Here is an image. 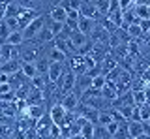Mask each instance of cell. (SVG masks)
Instances as JSON below:
<instances>
[{
  "mask_svg": "<svg viewBox=\"0 0 150 139\" xmlns=\"http://www.w3.org/2000/svg\"><path fill=\"white\" fill-rule=\"evenodd\" d=\"M19 51H21L23 62H36V60L43 55V45H40V43H36L34 40H30V41H23V43L19 45Z\"/></svg>",
  "mask_w": 150,
  "mask_h": 139,
  "instance_id": "cell-1",
  "label": "cell"
},
{
  "mask_svg": "<svg viewBox=\"0 0 150 139\" xmlns=\"http://www.w3.org/2000/svg\"><path fill=\"white\" fill-rule=\"evenodd\" d=\"M66 66H68L69 72H73L75 75H81V73L86 72V58L81 53H73L66 58Z\"/></svg>",
  "mask_w": 150,
  "mask_h": 139,
  "instance_id": "cell-2",
  "label": "cell"
},
{
  "mask_svg": "<svg viewBox=\"0 0 150 139\" xmlns=\"http://www.w3.org/2000/svg\"><path fill=\"white\" fill-rule=\"evenodd\" d=\"M43 26H45V17H43V15L36 17V19L32 21L30 25L25 26V28L21 30V32H23V40H25V41L34 40V38H36V34H38V32H40L41 28H43Z\"/></svg>",
  "mask_w": 150,
  "mask_h": 139,
  "instance_id": "cell-3",
  "label": "cell"
},
{
  "mask_svg": "<svg viewBox=\"0 0 150 139\" xmlns=\"http://www.w3.org/2000/svg\"><path fill=\"white\" fill-rule=\"evenodd\" d=\"M43 57L49 58V62H66L68 55L62 53L56 45H53V41H49V43L43 45Z\"/></svg>",
  "mask_w": 150,
  "mask_h": 139,
  "instance_id": "cell-4",
  "label": "cell"
},
{
  "mask_svg": "<svg viewBox=\"0 0 150 139\" xmlns=\"http://www.w3.org/2000/svg\"><path fill=\"white\" fill-rule=\"evenodd\" d=\"M79 15L88 17V19H92V21H100L101 19L100 11L96 10V6L92 4V0H83V2H81V8H79Z\"/></svg>",
  "mask_w": 150,
  "mask_h": 139,
  "instance_id": "cell-5",
  "label": "cell"
},
{
  "mask_svg": "<svg viewBox=\"0 0 150 139\" xmlns=\"http://www.w3.org/2000/svg\"><path fill=\"white\" fill-rule=\"evenodd\" d=\"M41 13L38 10H28V8H23L21 13L17 15V21H19V30H23L25 26H28L32 21L36 19V17H40Z\"/></svg>",
  "mask_w": 150,
  "mask_h": 139,
  "instance_id": "cell-6",
  "label": "cell"
},
{
  "mask_svg": "<svg viewBox=\"0 0 150 139\" xmlns=\"http://www.w3.org/2000/svg\"><path fill=\"white\" fill-rule=\"evenodd\" d=\"M66 113H68V111L64 109V105L60 104V101H56V104L51 105L49 115H51V120H53V124H58V126H62V122H64V118H66Z\"/></svg>",
  "mask_w": 150,
  "mask_h": 139,
  "instance_id": "cell-7",
  "label": "cell"
},
{
  "mask_svg": "<svg viewBox=\"0 0 150 139\" xmlns=\"http://www.w3.org/2000/svg\"><path fill=\"white\" fill-rule=\"evenodd\" d=\"M66 68H68V66H66V62H51L49 72H47V75H49V81H51V83H56L60 77L64 75Z\"/></svg>",
  "mask_w": 150,
  "mask_h": 139,
  "instance_id": "cell-8",
  "label": "cell"
},
{
  "mask_svg": "<svg viewBox=\"0 0 150 139\" xmlns=\"http://www.w3.org/2000/svg\"><path fill=\"white\" fill-rule=\"evenodd\" d=\"M60 104L64 105V109L68 111V113H73V111L79 107V104H81V98H79V96L75 94L73 90H71V92H69V94H66V96H64Z\"/></svg>",
  "mask_w": 150,
  "mask_h": 139,
  "instance_id": "cell-9",
  "label": "cell"
},
{
  "mask_svg": "<svg viewBox=\"0 0 150 139\" xmlns=\"http://www.w3.org/2000/svg\"><path fill=\"white\" fill-rule=\"evenodd\" d=\"M128 126H129V137H131V139H137L139 135H143V133L146 132L143 120H129Z\"/></svg>",
  "mask_w": 150,
  "mask_h": 139,
  "instance_id": "cell-10",
  "label": "cell"
},
{
  "mask_svg": "<svg viewBox=\"0 0 150 139\" xmlns=\"http://www.w3.org/2000/svg\"><path fill=\"white\" fill-rule=\"evenodd\" d=\"M21 66H23V60H6V62L0 66V72H4V73H17V72H21Z\"/></svg>",
  "mask_w": 150,
  "mask_h": 139,
  "instance_id": "cell-11",
  "label": "cell"
},
{
  "mask_svg": "<svg viewBox=\"0 0 150 139\" xmlns=\"http://www.w3.org/2000/svg\"><path fill=\"white\" fill-rule=\"evenodd\" d=\"M53 40H54V34L47 28V26H43V28L36 34V38H34V41L40 43V45H45V43H49V41H53Z\"/></svg>",
  "mask_w": 150,
  "mask_h": 139,
  "instance_id": "cell-12",
  "label": "cell"
},
{
  "mask_svg": "<svg viewBox=\"0 0 150 139\" xmlns=\"http://www.w3.org/2000/svg\"><path fill=\"white\" fill-rule=\"evenodd\" d=\"M96 23H98V21H92V19H88V17H83V15H81V17H79V32L90 36V32L94 30Z\"/></svg>",
  "mask_w": 150,
  "mask_h": 139,
  "instance_id": "cell-13",
  "label": "cell"
},
{
  "mask_svg": "<svg viewBox=\"0 0 150 139\" xmlns=\"http://www.w3.org/2000/svg\"><path fill=\"white\" fill-rule=\"evenodd\" d=\"M47 15H49L51 19L58 21V23H66V17H68V11H66L62 6H53V8L49 10V13H47Z\"/></svg>",
  "mask_w": 150,
  "mask_h": 139,
  "instance_id": "cell-14",
  "label": "cell"
},
{
  "mask_svg": "<svg viewBox=\"0 0 150 139\" xmlns=\"http://www.w3.org/2000/svg\"><path fill=\"white\" fill-rule=\"evenodd\" d=\"M69 40H71V43L75 45V49H79V47H83L86 41H90V38H88L86 34H83V32H71L69 34Z\"/></svg>",
  "mask_w": 150,
  "mask_h": 139,
  "instance_id": "cell-15",
  "label": "cell"
},
{
  "mask_svg": "<svg viewBox=\"0 0 150 139\" xmlns=\"http://www.w3.org/2000/svg\"><path fill=\"white\" fill-rule=\"evenodd\" d=\"M45 17V26L49 28L51 32H53L54 36H58L60 32L64 30V23H58V21H54V19H51L49 15H43Z\"/></svg>",
  "mask_w": 150,
  "mask_h": 139,
  "instance_id": "cell-16",
  "label": "cell"
},
{
  "mask_svg": "<svg viewBox=\"0 0 150 139\" xmlns=\"http://www.w3.org/2000/svg\"><path fill=\"white\" fill-rule=\"evenodd\" d=\"M34 64H36V70H38V75H47V72H49V66H51L49 58L41 55V57L38 58Z\"/></svg>",
  "mask_w": 150,
  "mask_h": 139,
  "instance_id": "cell-17",
  "label": "cell"
},
{
  "mask_svg": "<svg viewBox=\"0 0 150 139\" xmlns=\"http://www.w3.org/2000/svg\"><path fill=\"white\" fill-rule=\"evenodd\" d=\"M45 115V107H43V104H38V105H28V117L30 118H41Z\"/></svg>",
  "mask_w": 150,
  "mask_h": 139,
  "instance_id": "cell-18",
  "label": "cell"
},
{
  "mask_svg": "<svg viewBox=\"0 0 150 139\" xmlns=\"http://www.w3.org/2000/svg\"><path fill=\"white\" fill-rule=\"evenodd\" d=\"M92 4L96 6V10L100 11L101 17H105L111 10V0H92Z\"/></svg>",
  "mask_w": 150,
  "mask_h": 139,
  "instance_id": "cell-19",
  "label": "cell"
},
{
  "mask_svg": "<svg viewBox=\"0 0 150 139\" xmlns=\"http://www.w3.org/2000/svg\"><path fill=\"white\" fill-rule=\"evenodd\" d=\"M94 132H96V124L90 122V120H86L81 126V135L84 139H94Z\"/></svg>",
  "mask_w": 150,
  "mask_h": 139,
  "instance_id": "cell-20",
  "label": "cell"
},
{
  "mask_svg": "<svg viewBox=\"0 0 150 139\" xmlns=\"http://www.w3.org/2000/svg\"><path fill=\"white\" fill-rule=\"evenodd\" d=\"M115 139H131L129 137V126H128V120H124V122L118 124V130H116V133L112 135Z\"/></svg>",
  "mask_w": 150,
  "mask_h": 139,
  "instance_id": "cell-21",
  "label": "cell"
},
{
  "mask_svg": "<svg viewBox=\"0 0 150 139\" xmlns=\"http://www.w3.org/2000/svg\"><path fill=\"white\" fill-rule=\"evenodd\" d=\"M23 32L21 30H11L9 32V36L6 38V43H9V45H21L23 43Z\"/></svg>",
  "mask_w": 150,
  "mask_h": 139,
  "instance_id": "cell-22",
  "label": "cell"
},
{
  "mask_svg": "<svg viewBox=\"0 0 150 139\" xmlns=\"http://www.w3.org/2000/svg\"><path fill=\"white\" fill-rule=\"evenodd\" d=\"M15 2L19 4V6H23V8H28V10H38V11H40L41 4H43L45 0H15Z\"/></svg>",
  "mask_w": 150,
  "mask_h": 139,
  "instance_id": "cell-23",
  "label": "cell"
},
{
  "mask_svg": "<svg viewBox=\"0 0 150 139\" xmlns=\"http://www.w3.org/2000/svg\"><path fill=\"white\" fill-rule=\"evenodd\" d=\"M135 15L139 19H150V4H137L135 6Z\"/></svg>",
  "mask_w": 150,
  "mask_h": 139,
  "instance_id": "cell-24",
  "label": "cell"
},
{
  "mask_svg": "<svg viewBox=\"0 0 150 139\" xmlns=\"http://www.w3.org/2000/svg\"><path fill=\"white\" fill-rule=\"evenodd\" d=\"M21 72L25 73L28 79H32V77H36V75H38V70H36V64H34V62H23Z\"/></svg>",
  "mask_w": 150,
  "mask_h": 139,
  "instance_id": "cell-25",
  "label": "cell"
},
{
  "mask_svg": "<svg viewBox=\"0 0 150 139\" xmlns=\"http://www.w3.org/2000/svg\"><path fill=\"white\" fill-rule=\"evenodd\" d=\"M21 10H23V6H19L15 0H9V4L6 8V17H17L21 13Z\"/></svg>",
  "mask_w": 150,
  "mask_h": 139,
  "instance_id": "cell-26",
  "label": "cell"
},
{
  "mask_svg": "<svg viewBox=\"0 0 150 139\" xmlns=\"http://www.w3.org/2000/svg\"><path fill=\"white\" fill-rule=\"evenodd\" d=\"M11 133H15L11 124H0V139H11Z\"/></svg>",
  "mask_w": 150,
  "mask_h": 139,
  "instance_id": "cell-27",
  "label": "cell"
},
{
  "mask_svg": "<svg viewBox=\"0 0 150 139\" xmlns=\"http://www.w3.org/2000/svg\"><path fill=\"white\" fill-rule=\"evenodd\" d=\"M11 51H13V45L6 43V41L0 45V57H2L4 62H6V60H11Z\"/></svg>",
  "mask_w": 150,
  "mask_h": 139,
  "instance_id": "cell-28",
  "label": "cell"
},
{
  "mask_svg": "<svg viewBox=\"0 0 150 139\" xmlns=\"http://www.w3.org/2000/svg\"><path fill=\"white\" fill-rule=\"evenodd\" d=\"M105 75H103V73H100V75H94L92 77V89H98V90H101L103 89V87H105Z\"/></svg>",
  "mask_w": 150,
  "mask_h": 139,
  "instance_id": "cell-29",
  "label": "cell"
},
{
  "mask_svg": "<svg viewBox=\"0 0 150 139\" xmlns=\"http://www.w3.org/2000/svg\"><path fill=\"white\" fill-rule=\"evenodd\" d=\"M133 92V101H135V105H143L144 101H146V96H144V90H131Z\"/></svg>",
  "mask_w": 150,
  "mask_h": 139,
  "instance_id": "cell-30",
  "label": "cell"
},
{
  "mask_svg": "<svg viewBox=\"0 0 150 139\" xmlns=\"http://www.w3.org/2000/svg\"><path fill=\"white\" fill-rule=\"evenodd\" d=\"M139 115H141V120H143V122H146V120L150 118V105L148 104L139 105Z\"/></svg>",
  "mask_w": 150,
  "mask_h": 139,
  "instance_id": "cell-31",
  "label": "cell"
},
{
  "mask_svg": "<svg viewBox=\"0 0 150 139\" xmlns=\"http://www.w3.org/2000/svg\"><path fill=\"white\" fill-rule=\"evenodd\" d=\"M118 6H120L122 11H126V10H129V8L137 6V0H118Z\"/></svg>",
  "mask_w": 150,
  "mask_h": 139,
  "instance_id": "cell-32",
  "label": "cell"
},
{
  "mask_svg": "<svg viewBox=\"0 0 150 139\" xmlns=\"http://www.w3.org/2000/svg\"><path fill=\"white\" fill-rule=\"evenodd\" d=\"M4 21H6V25L9 26V30H19V21H17V17H4Z\"/></svg>",
  "mask_w": 150,
  "mask_h": 139,
  "instance_id": "cell-33",
  "label": "cell"
},
{
  "mask_svg": "<svg viewBox=\"0 0 150 139\" xmlns=\"http://www.w3.org/2000/svg\"><path fill=\"white\" fill-rule=\"evenodd\" d=\"M118 120H112V122H109V124H107V126H105V130H107V133H109V135L112 137V135H115V133H116V130H118Z\"/></svg>",
  "mask_w": 150,
  "mask_h": 139,
  "instance_id": "cell-34",
  "label": "cell"
},
{
  "mask_svg": "<svg viewBox=\"0 0 150 139\" xmlns=\"http://www.w3.org/2000/svg\"><path fill=\"white\" fill-rule=\"evenodd\" d=\"M139 26H141V30H143V32H148L150 30V19H141L139 21Z\"/></svg>",
  "mask_w": 150,
  "mask_h": 139,
  "instance_id": "cell-35",
  "label": "cell"
},
{
  "mask_svg": "<svg viewBox=\"0 0 150 139\" xmlns=\"http://www.w3.org/2000/svg\"><path fill=\"white\" fill-rule=\"evenodd\" d=\"M0 83H9V73L0 72Z\"/></svg>",
  "mask_w": 150,
  "mask_h": 139,
  "instance_id": "cell-36",
  "label": "cell"
},
{
  "mask_svg": "<svg viewBox=\"0 0 150 139\" xmlns=\"http://www.w3.org/2000/svg\"><path fill=\"white\" fill-rule=\"evenodd\" d=\"M141 77H143L144 81H150V64H148V68L143 72V75H141Z\"/></svg>",
  "mask_w": 150,
  "mask_h": 139,
  "instance_id": "cell-37",
  "label": "cell"
},
{
  "mask_svg": "<svg viewBox=\"0 0 150 139\" xmlns=\"http://www.w3.org/2000/svg\"><path fill=\"white\" fill-rule=\"evenodd\" d=\"M144 96H146V101H144V104L150 105V89H144Z\"/></svg>",
  "mask_w": 150,
  "mask_h": 139,
  "instance_id": "cell-38",
  "label": "cell"
},
{
  "mask_svg": "<svg viewBox=\"0 0 150 139\" xmlns=\"http://www.w3.org/2000/svg\"><path fill=\"white\" fill-rule=\"evenodd\" d=\"M137 4H150V0H137Z\"/></svg>",
  "mask_w": 150,
  "mask_h": 139,
  "instance_id": "cell-39",
  "label": "cell"
},
{
  "mask_svg": "<svg viewBox=\"0 0 150 139\" xmlns=\"http://www.w3.org/2000/svg\"><path fill=\"white\" fill-rule=\"evenodd\" d=\"M146 89H150V81H146Z\"/></svg>",
  "mask_w": 150,
  "mask_h": 139,
  "instance_id": "cell-40",
  "label": "cell"
},
{
  "mask_svg": "<svg viewBox=\"0 0 150 139\" xmlns=\"http://www.w3.org/2000/svg\"><path fill=\"white\" fill-rule=\"evenodd\" d=\"M2 64H4V60H2V57H0V66H2Z\"/></svg>",
  "mask_w": 150,
  "mask_h": 139,
  "instance_id": "cell-41",
  "label": "cell"
},
{
  "mask_svg": "<svg viewBox=\"0 0 150 139\" xmlns=\"http://www.w3.org/2000/svg\"><path fill=\"white\" fill-rule=\"evenodd\" d=\"M144 124H148V126H150V118H148V120H146V122H144Z\"/></svg>",
  "mask_w": 150,
  "mask_h": 139,
  "instance_id": "cell-42",
  "label": "cell"
}]
</instances>
